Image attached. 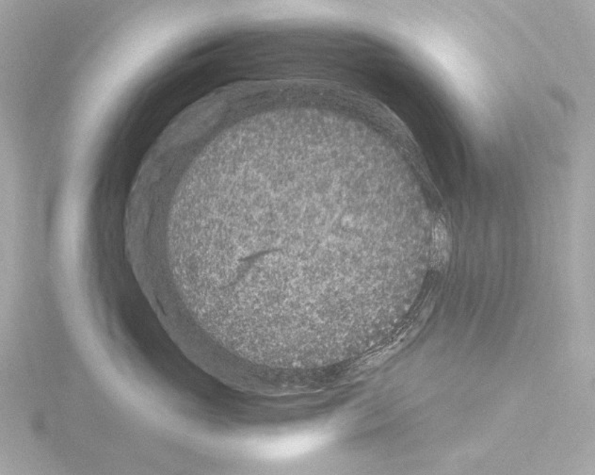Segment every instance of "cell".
<instances>
[{"instance_id": "6da1fadb", "label": "cell", "mask_w": 595, "mask_h": 475, "mask_svg": "<svg viewBox=\"0 0 595 475\" xmlns=\"http://www.w3.org/2000/svg\"><path fill=\"white\" fill-rule=\"evenodd\" d=\"M451 240L448 229L442 221H437L433 231V256L436 264L445 263L449 255Z\"/></svg>"}]
</instances>
